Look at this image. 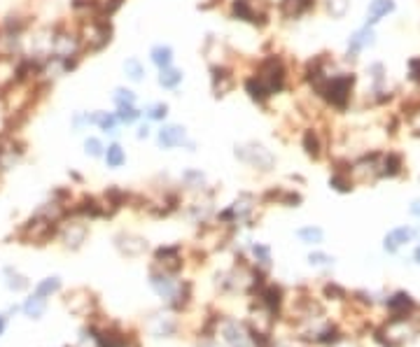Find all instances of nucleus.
Here are the masks:
<instances>
[{
  "label": "nucleus",
  "mask_w": 420,
  "mask_h": 347,
  "mask_svg": "<svg viewBox=\"0 0 420 347\" xmlns=\"http://www.w3.org/2000/svg\"><path fill=\"white\" fill-rule=\"evenodd\" d=\"M255 257H259L261 263H268V261H271V257H268V249L261 247V245H255Z\"/></svg>",
  "instance_id": "c9c22d12"
},
{
  "label": "nucleus",
  "mask_w": 420,
  "mask_h": 347,
  "mask_svg": "<svg viewBox=\"0 0 420 347\" xmlns=\"http://www.w3.org/2000/svg\"><path fill=\"white\" fill-rule=\"evenodd\" d=\"M411 214L420 217V201H413V203H411Z\"/></svg>",
  "instance_id": "e433bc0d"
},
{
  "label": "nucleus",
  "mask_w": 420,
  "mask_h": 347,
  "mask_svg": "<svg viewBox=\"0 0 420 347\" xmlns=\"http://www.w3.org/2000/svg\"><path fill=\"white\" fill-rule=\"evenodd\" d=\"M394 9V0H371L369 2V24L381 21L385 14H390Z\"/></svg>",
  "instance_id": "9b49d317"
},
{
  "label": "nucleus",
  "mask_w": 420,
  "mask_h": 347,
  "mask_svg": "<svg viewBox=\"0 0 420 347\" xmlns=\"http://www.w3.org/2000/svg\"><path fill=\"white\" fill-rule=\"evenodd\" d=\"M150 58H152V63L159 68V70L161 68H168L170 63H173V49H170L168 45H157V47H152Z\"/></svg>",
  "instance_id": "4468645a"
},
{
  "label": "nucleus",
  "mask_w": 420,
  "mask_h": 347,
  "mask_svg": "<svg viewBox=\"0 0 420 347\" xmlns=\"http://www.w3.org/2000/svg\"><path fill=\"white\" fill-rule=\"evenodd\" d=\"M24 310H26V315H31V317H40V315L45 312V298H42V296L28 298L26 305H24Z\"/></svg>",
  "instance_id": "b1692460"
},
{
  "label": "nucleus",
  "mask_w": 420,
  "mask_h": 347,
  "mask_svg": "<svg viewBox=\"0 0 420 347\" xmlns=\"http://www.w3.org/2000/svg\"><path fill=\"white\" fill-rule=\"evenodd\" d=\"M2 326H5V321H2V317H0V331H2Z\"/></svg>",
  "instance_id": "ea45409f"
},
{
  "label": "nucleus",
  "mask_w": 420,
  "mask_h": 347,
  "mask_svg": "<svg viewBox=\"0 0 420 347\" xmlns=\"http://www.w3.org/2000/svg\"><path fill=\"white\" fill-rule=\"evenodd\" d=\"M84 235H87V229H84V226H75V224H70V229H68V235H65V240H68V245L77 247V245L84 240Z\"/></svg>",
  "instance_id": "bb28decb"
},
{
  "label": "nucleus",
  "mask_w": 420,
  "mask_h": 347,
  "mask_svg": "<svg viewBox=\"0 0 420 347\" xmlns=\"http://www.w3.org/2000/svg\"><path fill=\"white\" fill-rule=\"evenodd\" d=\"M311 263H318V266H324V263H329L331 259L327 257V254H320V252H315V254H311Z\"/></svg>",
  "instance_id": "72a5a7b5"
},
{
  "label": "nucleus",
  "mask_w": 420,
  "mask_h": 347,
  "mask_svg": "<svg viewBox=\"0 0 420 347\" xmlns=\"http://www.w3.org/2000/svg\"><path fill=\"white\" fill-rule=\"evenodd\" d=\"M236 156H238L243 163L255 166V168H259V170H271L273 168V163H276V156H273L264 145H257V143L238 145V147H236Z\"/></svg>",
  "instance_id": "7ed1b4c3"
},
{
  "label": "nucleus",
  "mask_w": 420,
  "mask_h": 347,
  "mask_svg": "<svg viewBox=\"0 0 420 347\" xmlns=\"http://www.w3.org/2000/svg\"><path fill=\"white\" fill-rule=\"evenodd\" d=\"M374 30H371V28H362V30H357V33H355V35L350 37V42H348V54H353V56H355V54L357 52H362V49H364V47H371L376 42L374 40Z\"/></svg>",
  "instance_id": "6e6552de"
},
{
  "label": "nucleus",
  "mask_w": 420,
  "mask_h": 347,
  "mask_svg": "<svg viewBox=\"0 0 420 347\" xmlns=\"http://www.w3.org/2000/svg\"><path fill=\"white\" fill-rule=\"evenodd\" d=\"M413 257H416V261H418V263H420V245H418V247H416V254H413Z\"/></svg>",
  "instance_id": "58836bf2"
},
{
  "label": "nucleus",
  "mask_w": 420,
  "mask_h": 347,
  "mask_svg": "<svg viewBox=\"0 0 420 347\" xmlns=\"http://www.w3.org/2000/svg\"><path fill=\"white\" fill-rule=\"evenodd\" d=\"M388 305H390V310H392L394 315H399V317H402V315L409 310V308H411L413 303H411V298H409L406 294H397L394 298H390V303H388Z\"/></svg>",
  "instance_id": "6ab92c4d"
},
{
  "label": "nucleus",
  "mask_w": 420,
  "mask_h": 347,
  "mask_svg": "<svg viewBox=\"0 0 420 347\" xmlns=\"http://www.w3.org/2000/svg\"><path fill=\"white\" fill-rule=\"evenodd\" d=\"M299 238H301L304 242L318 245V242H322V231L318 229V226H306V229H301V231H299Z\"/></svg>",
  "instance_id": "393cba45"
},
{
  "label": "nucleus",
  "mask_w": 420,
  "mask_h": 347,
  "mask_svg": "<svg viewBox=\"0 0 420 347\" xmlns=\"http://www.w3.org/2000/svg\"><path fill=\"white\" fill-rule=\"evenodd\" d=\"M157 143L159 147L163 149H175V147H182V145L187 143V128L180 124H168L159 128V133H157Z\"/></svg>",
  "instance_id": "20e7f679"
},
{
  "label": "nucleus",
  "mask_w": 420,
  "mask_h": 347,
  "mask_svg": "<svg viewBox=\"0 0 420 347\" xmlns=\"http://www.w3.org/2000/svg\"><path fill=\"white\" fill-rule=\"evenodd\" d=\"M89 119H91V124L94 126H98L100 131H105V133H117V116L115 115H107V112H94V115H89Z\"/></svg>",
  "instance_id": "ddd939ff"
},
{
  "label": "nucleus",
  "mask_w": 420,
  "mask_h": 347,
  "mask_svg": "<svg viewBox=\"0 0 420 347\" xmlns=\"http://www.w3.org/2000/svg\"><path fill=\"white\" fill-rule=\"evenodd\" d=\"M84 149H87L89 156H100V154L105 151V147H103V143H100L98 138H89V140L84 143Z\"/></svg>",
  "instance_id": "c756f323"
},
{
  "label": "nucleus",
  "mask_w": 420,
  "mask_h": 347,
  "mask_svg": "<svg viewBox=\"0 0 420 347\" xmlns=\"http://www.w3.org/2000/svg\"><path fill=\"white\" fill-rule=\"evenodd\" d=\"M112 100H115V105H135V93L131 89H124V87H119V89H115V96H112Z\"/></svg>",
  "instance_id": "4be33fe9"
},
{
  "label": "nucleus",
  "mask_w": 420,
  "mask_h": 347,
  "mask_svg": "<svg viewBox=\"0 0 420 347\" xmlns=\"http://www.w3.org/2000/svg\"><path fill=\"white\" fill-rule=\"evenodd\" d=\"M348 7H350V0H327V9H329V14L334 19L346 17Z\"/></svg>",
  "instance_id": "5701e85b"
},
{
  "label": "nucleus",
  "mask_w": 420,
  "mask_h": 347,
  "mask_svg": "<svg viewBox=\"0 0 420 347\" xmlns=\"http://www.w3.org/2000/svg\"><path fill=\"white\" fill-rule=\"evenodd\" d=\"M409 70H411L413 80H420V58H411L409 61Z\"/></svg>",
  "instance_id": "f704fd0d"
},
{
  "label": "nucleus",
  "mask_w": 420,
  "mask_h": 347,
  "mask_svg": "<svg viewBox=\"0 0 420 347\" xmlns=\"http://www.w3.org/2000/svg\"><path fill=\"white\" fill-rule=\"evenodd\" d=\"M124 161H126V154H124V149L119 147V145H110L105 149V163H107V168H119V166H124Z\"/></svg>",
  "instance_id": "dca6fc26"
},
{
  "label": "nucleus",
  "mask_w": 420,
  "mask_h": 347,
  "mask_svg": "<svg viewBox=\"0 0 420 347\" xmlns=\"http://www.w3.org/2000/svg\"><path fill=\"white\" fill-rule=\"evenodd\" d=\"M315 7V0H280L278 9L285 19H299Z\"/></svg>",
  "instance_id": "423d86ee"
},
{
  "label": "nucleus",
  "mask_w": 420,
  "mask_h": 347,
  "mask_svg": "<svg viewBox=\"0 0 420 347\" xmlns=\"http://www.w3.org/2000/svg\"><path fill=\"white\" fill-rule=\"evenodd\" d=\"M304 149H306V154H308V156H313V159L320 156L322 145H320V138H318L315 131H306L304 133Z\"/></svg>",
  "instance_id": "f3484780"
},
{
  "label": "nucleus",
  "mask_w": 420,
  "mask_h": 347,
  "mask_svg": "<svg viewBox=\"0 0 420 347\" xmlns=\"http://www.w3.org/2000/svg\"><path fill=\"white\" fill-rule=\"evenodd\" d=\"M353 82H355V77H353V75H336V77H331V80L324 82V87L320 89V93L327 100H329L331 105L346 107V105H348V98H350Z\"/></svg>",
  "instance_id": "f03ea898"
},
{
  "label": "nucleus",
  "mask_w": 420,
  "mask_h": 347,
  "mask_svg": "<svg viewBox=\"0 0 420 347\" xmlns=\"http://www.w3.org/2000/svg\"><path fill=\"white\" fill-rule=\"evenodd\" d=\"M255 77L264 84V89L268 91V96H276V93H280V91L285 89L287 70H285V65H283V61L273 54V56H268V58H264V61L259 63Z\"/></svg>",
  "instance_id": "f257e3e1"
},
{
  "label": "nucleus",
  "mask_w": 420,
  "mask_h": 347,
  "mask_svg": "<svg viewBox=\"0 0 420 347\" xmlns=\"http://www.w3.org/2000/svg\"><path fill=\"white\" fill-rule=\"evenodd\" d=\"M145 115H147V119H152V121H161V119H166V115H168V105L166 103H150V105L145 107Z\"/></svg>",
  "instance_id": "aec40b11"
},
{
  "label": "nucleus",
  "mask_w": 420,
  "mask_h": 347,
  "mask_svg": "<svg viewBox=\"0 0 420 347\" xmlns=\"http://www.w3.org/2000/svg\"><path fill=\"white\" fill-rule=\"evenodd\" d=\"M115 116H117V121H119V124H133L135 119L140 116V112L135 110V105H119L117 107V112H115Z\"/></svg>",
  "instance_id": "a211bd4d"
},
{
  "label": "nucleus",
  "mask_w": 420,
  "mask_h": 347,
  "mask_svg": "<svg viewBox=\"0 0 420 347\" xmlns=\"http://www.w3.org/2000/svg\"><path fill=\"white\" fill-rule=\"evenodd\" d=\"M59 287H61V282H59L56 277H47L45 282H40V285H37V296H42V298H45L47 294L59 291Z\"/></svg>",
  "instance_id": "c85d7f7f"
},
{
  "label": "nucleus",
  "mask_w": 420,
  "mask_h": 347,
  "mask_svg": "<svg viewBox=\"0 0 420 347\" xmlns=\"http://www.w3.org/2000/svg\"><path fill=\"white\" fill-rule=\"evenodd\" d=\"M264 301H266V305L271 308V310H278V305H280V291H278L276 287L266 289V294H264Z\"/></svg>",
  "instance_id": "7c9ffc66"
},
{
  "label": "nucleus",
  "mask_w": 420,
  "mask_h": 347,
  "mask_svg": "<svg viewBox=\"0 0 420 347\" xmlns=\"http://www.w3.org/2000/svg\"><path fill=\"white\" fill-rule=\"evenodd\" d=\"M245 93H248V96H250L255 103H259V105H264V103L271 98V96H268V91L264 89V84H261V82L257 80L255 75L245 80Z\"/></svg>",
  "instance_id": "9d476101"
},
{
  "label": "nucleus",
  "mask_w": 420,
  "mask_h": 347,
  "mask_svg": "<svg viewBox=\"0 0 420 347\" xmlns=\"http://www.w3.org/2000/svg\"><path fill=\"white\" fill-rule=\"evenodd\" d=\"M411 235H413V231L411 229H406V226L394 229V231H390L388 235H385V249H388V252H397L404 242L411 240Z\"/></svg>",
  "instance_id": "1a4fd4ad"
},
{
  "label": "nucleus",
  "mask_w": 420,
  "mask_h": 347,
  "mask_svg": "<svg viewBox=\"0 0 420 347\" xmlns=\"http://www.w3.org/2000/svg\"><path fill=\"white\" fill-rule=\"evenodd\" d=\"M182 70H178V68H173V65H168V68H161L159 70V84L163 87V89H178L180 82H182Z\"/></svg>",
  "instance_id": "f8f14e48"
},
{
  "label": "nucleus",
  "mask_w": 420,
  "mask_h": 347,
  "mask_svg": "<svg viewBox=\"0 0 420 347\" xmlns=\"http://www.w3.org/2000/svg\"><path fill=\"white\" fill-rule=\"evenodd\" d=\"M124 75L129 77L131 82H143L145 80V65L140 63V58H135V56H131V58H126L124 61Z\"/></svg>",
  "instance_id": "2eb2a0df"
},
{
  "label": "nucleus",
  "mask_w": 420,
  "mask_h": 347,
  "mask_svg": "<svg viewBox=\"0 0 420 347\" xmlns=\"http://www.w3.org/2000/svg\"><path fill=\"white\" fill-rule=\"evenodd\" d=\"M329 184H331L334 189H339V191H350V189H353L350 179H346L343 175H334V177L329 179Z\"/></svg>",
  "instance_id": "2f4dec72"
},
{
  "label": "nucleus",
  "mask_w": 420,
  "mask_h": 347,
  "mask_svg": "<svg viewBox=\"0 0 420 347\" xmlns=\"http://www.w3.org/2000/svg\"><path fill=\"white\" fill-rule=\"evenodd\" d=\"M224 336H226V340H229L233 347H248V340H245V336H243V333L236 329V326H226V329H224Z\"/></svg>",
  "instance_id": "a878e982"
},
{
  "label": "nucleus",
  "mask_w": 420,
  "mask_h": 347,
  "mask_svg": "<svg viewBox=\"0 0 420 347\" xmlns=\"http://www.w3.org/2000/svg\"><path fill=\"white\" fill-rule=\"evenodd\" d=\"M150 135V126H140L138 128V138H147Z\"/></svg>",
  "instance_id": "4c0bfd02"
},
{
  "label": "nucleus",
  "mask_w": 420,
  "mask_h": 347,
  "mask_svg": "<svg viewBox=\"0 0 420 347\" xmlns=\"http://www.w3.org/2000/svg\"><path fill=\"white\" fill-rule=\"evenodd\" d=\"M213 89L215 96H226L233 89V75L224 65H213Z\"/></svg>",
  "instance_id": "0eeeda50"
},
{
  "label": "nucleus",
  "mask_w": 420,
  "mask_h": 347,
  "mask_svg": "<svg viewBox=\"0 0 420 347\" xmlns=\"http://www.w3.org/2000/svg\"><path fill=\"white\" fill-rule=\"evenodd\" d=\"M231 14L238 21H250V24H266V12H259L252 0H233L231 2Z\"/></svg>",
  "instance_id": "39448f33"
},
{
  "label": "nucleus",
  "mask_w": 420,
  "mask_h": 347,
  "mask_svg": "<svg viewBox=\"0 0 420 347\" xmlns=\"http://www.w3.org/2000/svg\"><path fill=\"white\" fill-rule=\"evenodd\" d=\"M399 168H402V159L397 156V154H388V159H385L383 163V175H397L399 173Z\"/></svg>",
  "instance_id": "cd10ccee"
},
{
  "label": "nucleus",
  "mask_w": 420,
  "mask_h": 347,
  "mask_svg": "<svg viewBox=\"0 0 420 347\" xmlns=\"http://www.w3.org/2000/svg\"><path fill=\"white\" fill-rule=\"evenodd\" d=\"M157 259H163L173 270H178L180 268V263H178L180 261L178 259V247H161L159 252H157ZM163 261H161V263H163Z\"/></svg>",
  "instance_id": "412c9836"
},
{
  "label": "nucleus",
  "mask_w": 420,
  "mask_h": 347,
  "mask_svg": "<svg viewBox=\"0 0 420 347\" xmlns=\"http://www.w3.org/2000/svg\"><path fill=\"white\" fill-rule=\"evenodd\" d=\"M152 285H154V289H157L159 294H170V282L166 280V277L152 275Z\"/></svg>",
  "instance_id": "473e14b6"
}]
</instances>
